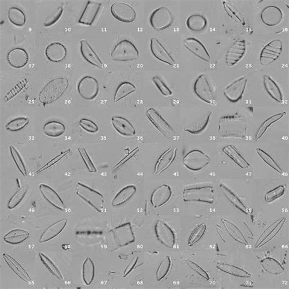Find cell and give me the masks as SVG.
Segmentation results:
<instances>
[{"label": "cell", "instance_id": "c3c4849f", "mask_svg": "<svg viewBox=\"0 0 289 289\" xmlns=\"http://www.w3.org/2000/svg\"><path fill=\"white\" fill-rule=\"evenodd\" d=\"M39 255L41 261L42 262V263L45 265L47 269L50 271V273H51L53 276H55L56 278H57L58 279L63 280L64 278L63 275H62L60 270H59L57 265L54 264V262L44 255L43 253H40Z\"/></svg>", "mask_w": 289, "mask_h": 289}, {"label": "cell", "instance_id": "ba28073f", "mask_svg": "<svg viewBox=\"0 0 289 289\" xmlns=\"http://www.w3.org/2000/svg\"><path fill=\"white\" fill-rule=\"evenodd\" d=\"M194 92L202 101L211 106L217 105L216 99L212 92L208 78L205 75H200L196 79L194 84Z\"/></svg>", "mask_w": 289, "mask_h": 289}, {"label": "cell", "instance_id": "bcb514c9", "mask_svg": "<svg viewBox=\"0 0 289 289\" xmlns=\"http://www.w3.org/2000/svg\"><path fill=\"white\" fill-rule=\"evenodd\" d=\"M28 118L25 117H19L12 119L8 123L6 124L5 128L8 131L11 132H17L22 130L29 124Z\"/></svg>", "mask_w": 289, "mask_h": 289}, {"label": "cell", "instance_id": "91938a15", "mask_svg": "<svg viewBox=\"0 0 289 289\" xmlns=\"http://www.w3.org/2000/svg\"><path fill=\"white\" fill-rule=\"evenodd\" d=\"M71 153L70 149L66 150V151L62 152L60 155H59L57 156H56L55 158L52 159L51 161H49L48 163H46L45 166H43L40 169L37 171V174H40L44 172V171L46 170L47 169H50L52 166H55V164L58 163L59 162H60L62 159L66 157V156L69 155Z\"/></svg>", "mask_w": 289, "mask_h": 289}, {"label": "cell", "instance_id": "6f0895ef", "mask_svg": "<svg viewBox=\"0 0 289 289\" xmlns=\"http://www.w3.org/2000/svg\"><path fill=\"white\" fill-rule=\"evenodd\" d=\"M153 82H154L156 87L160 91L162 95L164 97H170L173 95L172 91L167 85L164 83L159 76H155L153 78Z\"/></svg>", "mask_w": 289, "mask_h": 289}, {"label": "cell", "instance_id": "f35d334b", "mask_svg": "<svg viewBox=\"0 0 289 289\" xmlns=\"http://www.w3.org/2000/svg\"><path fill=\"white\" fill-rule=\"evenodd\" d=\"M222 222L225 227L227 232H228L230 236L234 239L236 243L247 246L248 241L245 237L243 233L238 228V227L234 225V223L230 222L229 220L222 219Z\"/></svg>", "mask_w": 289, "mask_h": 289}, {"label": "cell", "instance_id": "7a4b0ae2", "mask_svg": "<svg viewBox=\"0 0 289 289\" xmlns=\"http://www.w3.org/2000/svg\"><path fill=\"white\" fill-rule=\"evenodd\" d=\"M69 87V80L66 78H57L49 81L39 94V100L44 106L57 102Z\"/></svg>", "mask_w": 289, "mask_h": 289}, {"label": "cell", "instance_id": "ffe728a7", "mask_svg": "<svg viewBox=\"0 0 289 289\" xmlns=\"http://www.w3.org/2000/svg\"><path fill=\"white\" fill-rule=\"evenodd\" d=\"M184 45L188 51L205 62H210L211 56L203 43L195 37H188L183 42Z\"/></svg>", "mask_w": 289, "mask_h": 289}, {"label": "cell", "instance_id": "db71d44e", "mask_svg": "<svg viewBox=\"0 0 289 289\" xmlns=\"http://www.w3.org/2000/svg\"><path fill=\"white\" fill-rule=\"evenodd\" d=\"M285 187L284 185H279L274 189L268 191L265 196V202L271 203L275 201L276 199L281 197L284 194Z\"/></svg>", "mask_w": 289, "mask_h": 289}, {"label": "cell", "instance_id": "ee69618b", "mask_svg": "<svg viewBox=\"0 0 289 289\" xmlns=\"http://www.w3.org/2000/svg\"><path fill=\"white\" fill-rule=\"evenodd\" d=\"M8 19L12 24L17 27H22L26 22L25 13L16 7H12L8 10Z\"/></svg>", "mask_w": 289, "mask_h": 289}, {"label": "cell", "instance_id": "1f68e13d", "mask_svg": "<svg viewBox=\"0 0 289 289\" xmlns=\"http://www.w3.org/2000/svg\"><path fill=\"white\" fill-rule=\"evenodd\" d=\"M136 187L134 185H126L118 192L114 198L112 205L113 207H118L127 202L136 192Z\"/></svg>", "mask_w": 289, "mask_h": 289}, {"label": "cell", "instance_id": "be15d7a7", "mask_svg": "<svg viewBox=\"0 0 289 289\" xmlns=\"http://www.w3.org/2000/svg\"><path fill=\"white\" fill-rule=\"evenodd\" d=\"M138 257H134L130 262V263L129 264L128 267H126V269L125 270V272H124L123 277V278H125V277L127 276L129 273H130L132 270L134 269L135 265H136L138 261Z\"/></svg>", "mask_w": 289, "mask_h": 289}, {"label": "cell", "instance_id": "ab89813d", "mask_svg": "<svg viewBox=\"0 0 289 289\" xmlns=\"http://www.w3.org/2000/svg\"><path fill=\"white\" fill-rule=\"evenodd\" d=\"M221 189L223 191L224 195L226 197V199L231 202L233 206L237 208L238 210L243 212V213L246 214H249V209L246 207L243 202L241 201L239 198L235 195L233 191L230 189L228 187L226 186L225 184H220Z\"/></svg>", "mask_w": 289, "mask_h": 289}, {"label": "cell", "instance_id": "cb8c5ba5", "mask_svg": "<svg viewBox=\"0 0 289 289\" xmlns=\"http://www.w3.org/2000/svg\"><path fill=\"white\" fill-rule=\"evenodd\" d=\"M7 61L11 67L15 69H22L28 63V53L21 48L12 49L8 53Z\"/></svg>", "mask_w": 289, "mask_h": 289}, {"label": "cell", "instance_id": "9a60e30c", "mask_svg": "<svg viewBox=\"0 0 289 289\" xmlns=\"http://www.w3.org/2000/svg\"><path fill=\"white\" fill-rule=\"evenodd\" d=\"M248 82L247 76H243L232 82L224 90V95L231 103H237L243 98Z\"/></svg>", "mask_w": 289, "mask_h": 289}, {"label": "cell", "instance_id": "7402d4cb", "mask_svg": "<svg viewBox=\"0 0 289 289\" xmlns=\"http://www.w3.org/2000/svg\"><path fill=\"white\" fill-rule=\"evenodd\" d=\"M177 151L178 149L176 147H172L162 153L156 162L153 174L159 175L166 171L175 161Z\"/></svg>", "mask_w": 289, "mask_h": 289}, {"label": "cell", "instance_id": "6125c7cd", "mask_svg": "<svg viewBox=\"0 0 289 289\" xmlns=\"http://www.w3.org/2000/svg\"><path fill=\"white\" fill-rule=\"evenodd\" d=\"M138 152H139V148H138V147H137L136 149H135L133 151H132L130 153V154H129L127 156H126V158H124L123 159H122V161H121L119 164H118L116 166V167H115L114 168V171L115 170H117V169H119V168L120 166H123V164H125L126 163V162H127L128 161H129V160H130V159L134 157V156H135V155L137 154V153H138Z\"/></svg>", "mask_w": 289, "mask_h": 289}, {"label": "cell", "instance_id": "603a6c76", "mask_svg": "<svg viewBox=\"0 0 289 289\" xmlns=\"http://www.w3.org/2000/svg\"><path fill=\"white\" fill-rule=\"evenodd\" d=\"M103 7L102 4L88 1L78 22L80 24L92 26L98 17Z\"/></svg>", "mask_w": 289, "mask_h": 289}, {"label": "cell", "instance_id": "5bb4252c", "mask_svg": "<svg viewBox=\"0 0 289 289\" xmlns=\"http://www.w3.org/2000/svg\"><path fill=\"white\" fill-rule=\"evenodd\" d=\"M156 237L160 243L169 249H173L176 244V235L173 229L163 221L158 220L155 228Z\"/></svg>", "mask_w": 289, "mask_h": 289}, {"label": "cell", "instance_id": "836d02e7", "mask_svg": "<svg viewBox=\"0 0 289 289\" xmlns=\"http://www.w3.org/2000/svg\"><path fill=\"white\" fill-rule=\"evenodd\" d=\"M185 24L190 31L200 32L207 28L208 23L207 19L202 15L193 14L187 18Z\"/></svg>", "mask_w": 289, "mask_h": 289}, {"label": "cell", "instance_id": "f907efd6", "mask_svg": "<svg viewBox=\"0 0 289 289\" xmlns=\"http://www.w3.org/2000/svg\"><path fill=\"white\" fill-rule=\"evenodd\" d=\"M212 114V112H209L207 116H206L204 120L200 123L199 126H194V127L185 128L184 131L192 135H199L202 134V132L205 131V129L208 128L209 123L211 122Z\"/></svg>", "mask_w": 289, "mask_h": 289}, {"label": "cell", "instance_id": "74e56055", "mask_svg": "<svg viewBox=\"0 0 289 289\" xmlns=\"http://www.w3.org/2000/svg\"><path fill=\"white\" fill-rule=\"evenodd\" d=\"M137 91V87L130 82L125 81L120 84L115 92L114 102L118 103Z\"/></svg>", "mask_w": 289, "mask_h": 289}, {"label": "cell", "instance_id": "680465c9", "mask_svg": "<svg viewBox=\"0 0 289 289\" xmlns=\"http://www.w3.org/2000/svg\"><path fill=\"white\" fill-rule=\"evenodd\" d=\"M79 125L84 131L91 134H95L99 131V126L92 120L82 119L79 121Z\"/></svg>", "mask_w": 289, "mask_h": 289}, {"label": "cell", "instance_id": "816d5d0a", "mask_svg": "<svg viewBox=\"0 0 289 289\" xmlns=\"http://www.w3.org/2000/svg\"><path fill=\"white\" fill-rule=\"evenodd\" d=\"M256 152H257L258 155L260 156L262 161H263L265 163H266L268 166L272 168L273 170L276 171L278 173L282 174L281 168L278 166V164L276 163V162L274 160V159L271 157L267 153L265 152L264 150L258 148L256 149Z\"/></svg>", "mask_w": 289, "mask_h": 289}, {"label": "cell", "instance_id": "681fc988", "mask_svg": "<svg viewBox=\"0 0 289 289\" xmlns=\"http://www.w3.org/2000/svg\"><path fill=\"white\" fill-rule=\"evenodd\" d=\"M10 149L12 158H13L17 169H19L23 176H27V170H26L24 162H23L21 156H20L19 153L18 152L17 149L14 146H11Z\"/></svg>", "mask_w": 289, "mask_h": 289}, {"label": "cell", "instance_id": "94428289", "mask_svg": "<svg viewBox=\"0 0 289 289\" xmlns=\"http://www.w3.org/2000/svg\"><path fill=\"white\" fill-rule=\"evenodd\" d=\"M186 262L188 266H189L194 272L199 274V275L204 278L206 281H209V280L210 279V276H209V274L206 272V271L203 269L202 267H200V265L196 264V262L189 260V259H187Z\"/></svg>", "mask_w": 289, "mask_h": 289}, {"label": "cell", "instance_id": "4fadbf2b", "mask_svg": "<svg viewBox=\"0 0 289 289\" xmlns=\"http://www.w3.org/2000/svg\"><path fill=\"white\" fill-rule=\"evenodd\" d=\"M110 10L112 16L121 22L130 23L136 19L134 9L125 3H114L111 5Z\"/></svg>", "mask_w": 289, "mask_h": 289}, {"label": "cell", "instance_id": "d6a6232c", "mask_svg": "<svg viewBox=\"0 0 289 289\" xmlns=\"http://www.w3.org/2000/svg\"><path fill=\"white\" fill-rule=\"evenodd\" d=\"M3 258L5 259L7 264L10 266L12 270L19 277V278L26 282H31L32 281L31 277L24 269L21 265L18 262L16 259L11 257V256L4 253Z\"/></svg>", "mask_w": 289, "mask_h": 289}, {"label": "cell", "instance_id": "f5cc1de1", "mask_svg": "<svg viewBox=\"0 0 289 289\" xmlns=\"http://www.w3.org/2000/svg\"><path fill=\"white\" fill-rule=\"evenodd\" d=\"M206 228L207 226L205 224H201V225L198 226L191 233L189 238H188V246L192 247L195 244L198 243V242H199L204 235Z\"/></svg>", "mask_w": 289, "mask_h": 289}, {"label": "cell", "instance_id": "4316f807", "mask_svg": "<svg viewBox=\"0 0 289 289\" xmlns=\"http://www.w3.org/2000/svg\"><path fill=\"white\" fill-rule=\"evenodd\" d=\"M39 190L46 201L49 202L55 208L63 211L66 210L67 206L64 204L63 200L53 188L48 185L40 184Z\"/></svg>", "mask_w": 289, "mask_h": 289}, {"label": "cell", "instance_id": "e0dca14e", "mask_svg": "<svg viewBox=\"0 0 289 289\" xmlns=\"http://www.w3.org/2000/svg\"><path fill=\"white\" fill-rule=\"evenodd\" d=\"M286 220H287V217H286L280 218V219L275 221V222H273L272 225L268 226L265 230L264 232L262 233L260 237L259 238L255 246L256 249L262 247L265 244L272 240L279 234L282 227L284 226Z\"/></svg>", "mask_w": 289, "mask_h": 289}, {"label": "cell", "instance_id": "5b68a950", "mask_svg": "<svg viewBox=\"0 0 289 289\" xmlns=\"http://www.w3.org/2000/svg\"><path fill=\"white\" fill-rule=\"evenodd\" d=\"M111 57L114 61H132L139 57V52L133 43L125 39L120 41L114 46Z\"/></svg>", "mask_w": 289, "mask_h": 289}, {"label": "cell", "instance_id": "7c38bea8", "mask_svg": "<svg viewBox=\"0 0 289 289\" xmlns=\"http://www.w3.org/2000/svg\"><path fill=\"white\" fill-rule=\"evenodd\" d=\"M282 42L279 39L270 41L261 50L260 63L262 66H267L276 61L281 55Z\"/></svg>", "mask_w": 289, "mask_h": 289}, {"label": "cell", "instance_id": "f546056e", "mask_svg": "<svg viewBox=\"0 0 289 289\" xmlns=\"http://www.w3.org/2000/svg\"><path fill=\"white\" fill-rule=\"evenodd\" d=\"M263 81L265 90L271 98L277 102L282 103L284 100L282 92L278 84L270 76L266 75L264 76Z\"/></svg>", "mask_w": 289, "mask_h": 289}, {"label": "cell", "instance_id": "7dc6e473", "mask_svg": "<svg viewBox=\"0 0 289 289\" xmlns=\"http://www.w3.org/2000/svg\"><path fill=\"white\" fill-rule=\"evenodd\" d=\"M29 188V187L27 185L20 188V189L13 195V197L11 198L10 201L8 202V209H13L16 208L22 202V200L25 199Z\"/></svg>", "mask_w": 289, "mask_h": 289}, {"label": "cell", "instance_id": "f6af8a7d", "mask_svg": "<svg viewBox=\"0 0 289 289\" xmlns=\"http://www.w3.org/2000/svg\"><path fill=\"white\" fill-rule=\"evenodd\" d=\"M173 267V261L171 256H167L166 258L159 264L156 272V279L159 282H161L166 278L170 272Z\"/></svg>", "mask_w": 289, "mask_h": 289}, {"label": "cell", "instance_id": "f1b7e54d", "mask_svg": "<svg viewBox=\"0 0 289 289\" xmlns=\"http://www.w3.org/2000/svg\"><path fill=\"white\" fill-rule=\"evenodd\" d=\"M67 222V219L64 218V219L59 220L57 222L50 226L41 235L39 243L41 244L45 243L57 237L66 228Z\"/></svg>", "mask_w": 289, "mask_h": 289}, {"label": "cell", "instance_id": "6da1fadb", "mask_svg": "<svg viewBox=\"0 0 289 289\" xmlns=\"http://www.w3.org/2000/svg\"><path fill=\"white\" fill-rule=\"evenodd\" d=\"M218 132L221 138L243 139L247 137L248 132L246 117L238 113L221 117Z\"/></svg>", "mask_w": 289, "mask_h": 289}, {"label": "cell", "instance_id": "d4e9b609", "mask_svg": "<svg viewBox=\"0 0 289 289\" xmlns=\"http://www.w3.org/2000/svg\"><path fill=\"white\" fill-rule=\"evenodd\" d=\"M45 54L47 60L52 63H60L67 57L66 47L60 42L50 43L46 46Z\"/></svg>", "mask_w": 289, "mask_h": 289}, {"label": "cell", "instance_id": "11a10c76", "mask_svg": "<svg viewBox=\"0 0 289 289\" xmlns=\"http://www.w3.org/2000/svg\"><path fill=\"white\" fill-rule=\"evenodd\" d=\"M78 152L79 155L81 156L82 161L84 162L85 166L90 173L97 172V169L95 165L93 164V162L91 160L89 155H88L87 150L84 148H79Z\"/></svg>", "mask_w": 289, "mask_h": 289}, {"label": "cell", "instance_id": "44dd1931", "mask_svg": "<svg viewBox=\"0 0 289 289\" xmlns=\"http://www.w3.org/2000/svg\"><path fill=\"white\" fill-rule=\"evenodd\" d=\"M150 50H151L153 55L159 61L172 67L176 66L175 61L169 52H167V50L155 37H153L150 40Z\"/></svg>", "mask_w": 289, "mask_h": 289}, {"label": "cell", "instance_id": "2e32d148", "mask_svg": "<svg viewBox=\"0 0 289 289\" xmlns=\"http://www.w3.org/2000/svg\"><path fill=\"white\" fill-rule=\"evenodd\" d=\"M246 41L238 39L235 41L227 51L225 58L226 64L228 67H234L240 62L246 55Z\"/></svg>", "mask_w": 289, "mask_h": 289}, {"label": "cell", "instance_id": "9f6ffc18", "mask_svg": "<svg viewBox=\"0 0 289 289\" xmlns=\"http://www.w3.org/2000/svg\"><path fill=\"white\" fill-rule=\"evenodd\" d=\"M63 8L61 7L58 8V10H57L54 13L50 15L49 17H46V19L43 23L44 26H45V27L49 28L50 27V26L56 24V23L60 20L62 16H63Z\"/></svg>", "mask_w": 289, "mask_h": 289}, {"label": "cell", "instance_id": "8fae6325", "mask_svg": "<svg viewBox=\"0 0 289 289\" xmlns=\"http://www.w3.org/2000/svg\"><path fill=\"white\" fill-rule=\"evenodd\" d=\"M114 242L118 248H122L131 244L135 241L133 230L130 223H123L111 230Z\"/></svg>", "mask_w": 289, "mask_h": 289}, {"label": "cell", "instance_id": "e575fe53", "mask_svg": "<svg viewBox=\"0 0 289 289\" xmlns=\"http://www.w3.org/2000/svg\"><path fill=\"white\" fill-rule=\"evenodd\" d=\"M42 130L47 136L57 138L64 134L66 131V126L58 121H50L44 125Z\"/></svg>", "mask_w": 289, "mask_h": 289}, {"label": "cell", "instance_id": "9c48e42d", "mask_svg": "<svg viewBox=\"0 0 289 289\" xmlns=\"http://www.w3.org/2000/svg\"><path fill=\"white\" fill-rule=\"evenodd\" d=\"M147 117L158 131L168 139L175 136L176 132L166 119L155 108H150L146 113Z\"/></svg>", "mask_w": 289, "mask_h": 289}, {"label": "cell", "instance_id": "7bdbcfd3", "mask_svg": "<svg viewBox=\"0 0 289 289\" xmlns=\"http://www.w3.org/2000/svg\"><path fill=\"white\" fill-rule=\"evenodd\" d=\"M95 275V267L93 261L87 258L82 265V279L85 284L90 285L92 284Z\"/></svg>", "mask_w": 289, "mask_h": 289}, {"label": "cell", "instance_id": "e7e4bbea", "mask_svg": "<svg viewBox=\"0 0 289 289\" xmlns=\"http://www.w3.org/2000/svg\"><path fill=\"white\" fill-rule=\"evenodd\" d=\"M223 5L226 13L227 12H228V13H231L232 15L230 16L231 19H234L235 21L242 22L240 18L237 16V14L235 13V12L233 11L231 8L230 7V6L228 4H225V2H223Z\"/></svg>", "mask_w": 289, "mask_h": 289}, {"label": "cell", "instance_id": "ac0fdd59", "mask_svg": "<svg viewBox=\"0 0 289 289\" xmlns=\"http://www.w3.org/2000/svg\"><path fill=\"white\" fill-rule=\"evenodd\" d=\"M261 19L264 25L275 27L282 21L283 13L281 9L276 6H268L262 10Z\"/></svg>", "mask_w": 289, "mask_h": 289}, {"label": "cell", "instance_id": "277c9868", "mask_svg": "<svg viewBox=\"0 0 289 289\" xmlns=\"http://www.w3.org/2000/svg\"><path fill=\"white\" fill-rule=\"evenodd\" d=\"M182 198L185 203H202L212 205L215 199L214 187L203 186L185 188Z\"/></svg>", "mask_w": 289, "mask_h": 289}, {"label": "cell", "instance_id": "d6986e66", "mask_svg": "<svg viewBox=\"0 0 289 289\" xmlns=\"http://www.w3.org/2000/svg\"><path fill=\"white\" fill-rule=\"evenodd\" d=\"M173 192L172 187L169 185L164 184L156 188L152 194L151 202L153 207L161 208L166 205L172 199Z\"/></svg>", "mask_w": 289, "mask_h": 289}, {"label": "cell", "instance_id": "52a82bcc", "mask_svg": "<svg viewBox=\"0 0 289 289\" xmlns=\"http://www.w3.org/2000/svg\"><path fill=\"white\" fill-rule=\"evenodd\" d=\"M211 162V159L200 150H193L184 156L182 164L188 170L199 172L204 169Z\"/></svg>", "mask_w": 289, "mask_h": 289}, {"label": "cell", "instance_id": "d590c367", "mask_svg": "<svg viewBox=\"0 0 289 289\" xmlns=\"http://www.w3.org/2000/svg\"><path fill=\"white\" fill-rule=\"evenodd\" d=\"M265 272L272 275L278 276L284 272V268L276 259L271 257L265 258L260 262Z\"/></svg>", "mask_w": 289, "mask_h": 289}, {"label": "cell", "instance_id": "8d00e7d4", "mask_svg": "<svg viewBox=\"0 0 289 289\" xmlns=\"http://www.w3.org/2000/svg\"><path fill=\"white\" fill-rule=\"evenodd\" d=\"M217 268L224 273L238 278H250L253 276L252 274L243 268L229 264L219 263L217 265Z\"/></svg>", "mask_w": 289, "mask_h": 289}, {"label": "cell", "instance_id": "30bf717a", "mask_svg": "<svg viewBox=\"0 0 289 289\" xmlns=\"http://www.w3.org/2000/svg\"><path fill=\"white\" fill-rule=\"evenodd\" d=\"M77 90L82 99L86 101H93L99 94V82L92 76H85L78 82Z\"/></svg>", "mask_w": 289, "mask_h": 289}, {"label": "cell", "instance_id": "b9f144b4", "mask_svg": "<svg viewBox=\"0 0 289 289\" xmlns=\"http://www.w3.org/2000/svg\"><path fill=\"white\" fill-rule=\"evenodd\" d=\"M287 113L285 112H283L282 113L276 114L273 115V116L268 118L267 119L265 120L263 123L261 124V125L259 126L257 132H256L255 135V140L258 141L259 139L263 136L265 132L267 131L268 128L270 127L273 124L278 122L279 120L282 119Z\"/></svg>", "mask_w": 289, "mask_h": 289}, {"label": "cell", "instance_id": "60d3db41", "mask_svg": "<svg viewBox=\"0 0 289 289\" xmlns=\"http://www.w3.org/2000/svg\"><path fill=\"white\" fill-rule=\"evenodd\" d=\"M29 237V233L24 229H14L8 232L4 237L6 243L10 244L17 245L23 243Z\"/></svg>", "mask_w": 289, "mask_h": 289}, {"label": "cell", "instance_id": "3957f363", "mask_svg": "<svg viewBox=\"0 0 289 289\" xmlns=\"http://www.w3.org/2000/svg\"><path fill=\"white\" fill-rule=\"evenodd\" d=\"M76 193L99 213L102 214L105 212V198L99 191L81 182H78L76 187Z\"/></svg>", "mask_w": 289, "mask_h": 289}, {"label": "cell", "instance_id": "484cf974", "mask_svg": "<svg viewBox=\"0 0 289 289\" xmlns=\"http://www.w3.org/2000/svg\"><path fill=\"white\" fill-rule=\"evenodd\" d=\"M111 123L115 130L123 136L132 137L136 134L134 126L125 117L114 116L111 118Z\"/></svg>", "mask_w": 289, "mask_h": 289}, {"label": "cell", "instance_id": "4dcf8cb0", "mask_svg": "<svg viewBox=\"0 0 289 289\" xmlns=\"http://www.w3.org/2000/svg\"><path fill=\"white\" fill-rule=\"evenodd\" d=\"M222 151L241 169L246 170L250 167L251 165L249 162L243 157V155H240L237 149L232 144H228V146L224 147Z\"/></svg>", "mask_w": 289, "mask_h": 289}, {"label": "cell", "instance_id": "83f0119b", "mask_svg": "<svg viewBox=\"0 0 289 289\" xmlns=\"http://www.w3.org/2000/svg\"><path fill=\"white\" fill-rule=\"evenodd\" d=\"M80 51L82 57H83L84 60L88 62V63L92 65L99 69H104L105 66L102 63V61L97 53L94 52V50L89 45L86 40H81L80 41Z\"/></svg>", "mask_w": 289, "mask_h": 289}, {"label": "cell", "instance_id": "8992f818", "mask_svg": "<svg viewBox=\"0 0 289 289\" xmlns=\"http://www.w3.org/2000/svg\"><path fill=\"white\" fill-rule=\"evenodd\" d=\"M175 22V16L169 8L160 7L153 12L150 17V24L156 31H163L170 27Z\"/></svg>", "mask_w": 289, "mask_h": 289}]
</instances>
